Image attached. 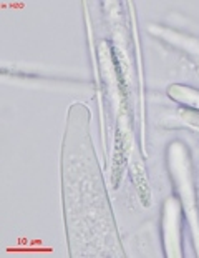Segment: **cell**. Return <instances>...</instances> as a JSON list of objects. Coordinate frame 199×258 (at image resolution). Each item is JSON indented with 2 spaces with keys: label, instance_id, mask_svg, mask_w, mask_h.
Segmentation results:
<instances>
[{
  "label": "cell",
  "instance_id": "obj_1",
  "mask_svg": "<svg viewBox=\"0 0 199 258\" xmlns=\"http://www.w3.org/2000/svg\"><path fill=\"white\" fill-rule=\"evenodd\" d=\"M126 165V140L123 134L118 132V137H116V148H115V157H113V185L118 186L121 175H123V170Z\"/></svg>",
  "mask_w": 199,
  "mask_h": 258
},
{
  "label": "cell",
  "instance_id": "obj_2",
  "mask_svg": "<svg viewBox=\"0 0 199 258\" xmlns=\"http://www.w3.org/2000/svg\"><path fill=\"white\" fill-rule=\"evenodd\" d=\"M133 182H135V186L138 190V195H140V199H141V203L145 207H149L151 205V190H149L146 173L141 165H135V170H133Z\"/></svg>",
  "mask_w": 199,
  "mask_h": 258
}]
</instances>
